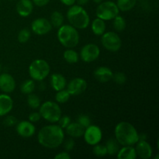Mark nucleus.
Returning <instances> with one entry per match:
<instances>
[{
  "label": "nucleus",
  "instance_id": "5701e85b",
  "mask_svg": "<svg viewBox=\"0 0 159 159\" xmlns=\"http://www.w3.org/2000/svg\"><path fill=\"white\" fill-rule=\"evenodd\" d=\"M116 4L120 11L127 12L134 8L137 4V0H117Z\"/></svg>",
  "mask_w": 159,
  "mask_h": 159
},
{
  "label": "nucleus",
  "instance_id": "dca6fc26",
  "mask_svg": "<svg viewBox=\"0 0 159 159\" xmlns=\"http://www.w3.org/2000/svg\"><path fill=\"white\" fill-rule=\"evenodd\" d=\"M16 9L20 16L27 17L34 10V3L32 0H19Z\"/></svg>",
  "mask_w": 159,
  "mask_h": 159
},
{
  "label": "nucleus",
  "instance_id": "1a4fd4ad",
  "mask_svg": "<svg viewBox=\"0 0 159 159\" xmlns=\"http://www.w3.org/2000/svg\"><path fill=\"white\" fill-rule=\"evenodd\" d=\"M84 140L89 145L94 146L99 144L102 138V132L100 127L96 125H91L85 129L84 131Z\"/></svg>",
  "mask_w": 159,
  "mask_h": 159
},
{
  "label": "nucleus",
  "instance_id": "423d86ee",
  "mask_svg": "<svg viewBox=\"0 0 159 159\" xmlns=\"http://www.w3.org/2000/svg\"><path fill=\"white\" fill-rule=\"evenodd\" d=\"M51 68L49 64L43 59H36L29 66V75L34 81L41 82L49 75Z\"/></svg>",
  "mask_w": 159,
  "mask_h": 159
},
{
  "label": "nucleus",
  "instance_id": "473e14b6",
  "mask_svg": "<svg viewBox=\"0 0 159 159\" xmlns=\"http://www.w3.org/2000/svg\"><path fill=\"white\" fill-rule=\"evenodd\" d=\"M77 122L85 129L87 127H89V126L91 124V119H90L89 116H87V115L81 114L79 115V117L77 118Z\"/></svg>",
  "mask_w": 159,
  "mask_h": 159
},
{
  "label": "nucleus",
  "instance_id": "72a5a7b5",
  "mask_svg": "<svg viewBox=\"0 0 159 159\" xmlns=\"http://www.w3.org/2000/svg\"><path fill=\"white\" fill-rule=\"evenodd\" d=\"M112 79H113V81L116 83L119 84V85H123L127 81V76L123 72H116V74L113 75Z\"/></svg>",
  "mask_w": 159,
  "mask_h": 159
},
{
  "label": "nucleus",
  "instance_id": "c85d7f7f",
  "mask_svg": "<svg viewBox=\"0 0 159 159\" xmlns=\"http://www.w3.org/2000/svg\"><path fill=\"white\" fill-rule=\"evenodd\" d=\"M27 104L31 109L35 110V109H38L40 107V104H41V101H40V99L39 98L38 96L30 93V94L28 95Z\"/></svg>",
  "mask_w": 159,
  "mask_h": 159
},
{
  "label": "nucleus",
  "instance_id": "58836bf2",
  "mask_svg": "<svg viewBox=\"0 0 159 159\" xmlns=\"http://www.w3.org/2000/svg\"><path fill=\"white\" fill-rule=\"evenodd\" d=\"M50 1L51 0H32L34 5L38 6V7H43V6H47L50 2Z\"/></svg>",
  "mask_w": 159,
  "mask_h": 159
},
{
  "label": "nucleus",
  "instance_id": "0eeeda50",
  "mask_svg": "<svg viewBox=\"0 0 159 159\" xmlns=\"http://www.w3.org/2000/svg\"><path fill=\"white\" fill-rule=\"evenodd\" d=\"M119 12L120 10L116 2L113 1H102L97 6L96 11V16L104 21L113 20L116 16L119 15Z\"/></svg>",
  "mask_w": 159,
  "mask_h": 159
},
{
  "label": "nucleus",
  "instance_id": "37998d69",
  "mask_svg": "<svg viewBox=\"0 0 159 159\" xmlns=\"http://www.w3.org/2000/svg\"><path fill=\"white\" fill-rule=\"evenodd\" d=\"M93 1L95 3H96V4H99V3L102 2L103 1V0H93Z\"/></svg>",
  "mask_w": 159,
  "mask_h": 159
},
{
  "label": "nucleus",
  "instance_id": "b1692460",
  "mask_svg": "<svg viewBox=\"0 0 159 159\" xmlns=\"http://www.w3.org/2000/svg\"><path fill=\"white\" fill-rule=\"evenodd\" d=\"M120 145L116 138H110L106 143V148H107V155H115L117 154L118 151L120 150Z\"/></svg>",
  "mask_w": 159,
  "mask_h": 159
},
{
  "label": "nucleus",
  "instance_id": "6ab92c4d",
  "mask_svg": "<svg viewBox=\"0 0 159 159\" xmlns=\"http://www.w3.org/2000/svg\"><path fill=\"white\" fill-rule=\"evenodd\" d=\"M50 83H51L53 89L57 92L65 89L67 85V81L66 79L62 75L55 73V74H53L51 75Z\"/></svg>",
  "mask_w": 159,
  "mask_h": 159
},
{
  "label": "nucleus",
  "instance_id": "39448f33",
  "mask_svg": "<svg viewBox=\"0 0 159 159\" xmlns=\"http://www.w3.org/2000/svg\"><path fill=\"white\" fill-rule=\"evenodd\" d=\"M39 108V113L41 117L51 124L57 123L61 116V110L60 106L58 103L53 101H47L40 104Z\"/></svg>",
  "mask_w": 159,
  "mask_h": 159
},
{
  "label": "nucleus",
  "instance_id": "4be33fe9",
  "mask_svg": "<svg viewBox=\"0 0 159 159\" xmlns=\"http://www.w3.org/2000/svg\"><path fill=\"white\" fill-rule=\"evenodd\" d=\"M92 31L96 36H102L106 32L105 21L99 18H96L92 22Z\"/></svg>",
  "mask_w": 159,
  "mask_h": 159
},
{
  "label": "nucleus",
  "instance_id": "cd10ccee",
  "mask_svg": "<svg viewBox=\"0 0 159 159\" xmlns=\"http://www.w3.org/2000/svg\"><path fill=\"white\" fill-rule=\"evenodd\" d=\"M113 20V27H114V29L116 30L124 31V30L126 29L127 23H126V20H124V17H122L121 16L117 15Z\"/></svg>",
  "mask_w": 159,
  "mask_h": 159
},
{
  "label": "nucleus",
  "instance_id": "412c9836",
  "mask_svg": "<svg viewBox=\"0 0 159 159\" xmlns=\"http://www.w3.org/2000/svg\"><path fill=\"white\" fill-rule=\"evenodd\" d=\"M136 158V151L132 146H124L117 152L118 159H135Z\"/></svg>",
  "mask_w": 159,
  "mask_h": 159
},
{
  "label": "nucleus",
  "instance_id": "7ed1b4c3",
  "mask_svg": "<svg viewBox=\"0 0 159 159\" xmlns=\"http://www.w3.org/2000/svg\"><path fill=\"white\" fill-rule=\"evenodd\" d=\"M67 18L70 25L79 30L86 29L90 23V17L88 12L82 6L73 5L67 12Z\"/></svg>",
  "mask_w": 159,
  "mask_h": 159
},
{
  "label": "nucleus",
  "instance_id": "c756f323",
  "mask_svg": "<svg viewBox=\"0 0 159 159\" xmlns=\"http://www.w3.org/2000/svg\"><path fill=\"white\" fill-rule=\"evenodd\" d=\"M71 95L69 94L67 89H61L60 91H57L55 95V100L57 103H65L68 102L70 99Z\"/></svg>",
  "mask_w": 159,
  "mask_h": 159
},
{
  "label": "nucleus",
  "instance_id": "a878e982",
  "mask_svg": "<svg viewBox=\"0 0 159 159\" xmlns=\"http://www.w3.org/2000/svg\"><path fill=\"white\" fill-rule=\"evenodd\" d=\"M64 16L61 12L58 11H54L51 15V22L52 26L56 28H59L64 23Z\"/></svg>",
  "mask_w": 159,
  "mask_h": 159
},
{
  "label": "nucleus",
  "instance_id": "9b49d317",
  "mask_svg": "<svg viewBox=\"0 0 159 159\" xmlns=\"http://www.w3.org/2000/svg\"><path fill=\"white\" fill-rule=\"evenodd\" d=\"M52 25L51 22L45 18H38L31 23V30L35 34L43 36L48 34L52 30Z\"/></svg>",
  "mask_w": 159,
  "mask_h": 159
},
{
  "label": "nucleus",
  "instance_id": "9d476101",
  "mask_svg": "<svg viewBox=\"0 0 159 159\" xmlns=\"http://www.w3.org/2000/svg\"><path fill=\"white\" fill-rule=\"evenodd\" d=\"M100 55V49L95 43H88L82 47L80 51V57L84 62L90 63L97 60Z\"/></svg>",
  "mask_w": 159,
  "mask_h": 159
},
{
  "label": "nucleus",
  "instance_id": "4468645a",
  "mask_svg": "<svg viewBox=\"0 0 159 159\" xmlns=\"http://www.w3.org/2000/svg\"><path fill=\"white\" fill-rule=\"evenodd\" d=\"M135 144L136 147L134 148L136 151L137 157H139L142 159H149L152 158L153 149L148 142L139 140Z\"/></svg>",
  "mask_w": 159,
  "mask_h": 159
},
{
  "label": "nucleus",
  "instance_id": "20e7f679",
  "mask_svg": "<svg viewBox=\"0 0 159 159\" xmlns=\"http://www.w3.org/2000/svg\"><path fill=\"white\" fill-rule=\"evenodd\" d=\"M57 40L61 44L67 48H75L79 43V34L71 25H62L57 33Z\"/></svg>",
  "mask_w": 159,
  "mask_h": 159
},
{
  "label": "nucleus",
  "instance_id": "f3484780",
  "mask_svg": "<svg viewBox=\"0 0 159 159\" xmlns=\"http://www.w3.org/2000/svg\"><path fill=\"white\" fill-rule=\"evenodd\" d=\"M13 107V101L7 94H0V116L7 115L11 112Z\"/></svg>",
  "mask_w": 159,
  "mask_h": 159
},
{
  "label": "nucleus",
  "instance_id": "f8f14e48",
  "mask_svg": "<svg viewBox=\"0 0 159 159\" xmlns=\"http://www.w3.org/2000/svg\"><path fill=\"white\" fill-rule=\"evenodd\" d=\"M67 91L71 96H79L86 90L87 82L82 78H75L67 84Z\"/></svg>",
  "mask_w": 159,
  "mask_h": 159
},
{
  "label": "nucleus",
  "instance_id": "c03bdc74",
  "mask_svg": "<svg viewBox=\"0 0 159 159\" xmlns=\"http://www.w3.org/2000/svg\"><path fill=\"white\" fill-rule=\"evenodd\" d=\"M2 70V66H1V64H0V71H1Z\"/></svg>",
  "mask_w": 159,
  "mask_h": 159
},
{
  "label": "nucleus",
  "instance_id": "393cba45",
  "mask_svg": "<svg viewBox=\"0 0 159 159\" xmlns=\"http://www.w3.org/2000/svg\"><path fill=\"white\" fill-rule=\"evenodd\" d=\"M64 59L69 64H75L79 61V54L72 48H68L63 54Z\"/></svg>",
  "mask_w": 159,
  "mask_h": 159
},
{
  "label": "nucleus",
  "instance_id": "6e6552de",
  "mask_svg": "<svg viewBox=\"0 0 159 159\" xmlns=\"http://www.w3.org/2000/svg\"><path fill=\"white\" fill-rule=\"evenodd\" d=\"M101 42L104 48L111 52H116L122 47V40L116 33L113 31L104 33Z\"/></svg>",
  "mask_w": 159,
  "mask_h": 159
},
{
  "label": "nucleus",
  "instance_id": "c9c22d12",
  "mask_svg": "<svg viewBox=\"0 0 159 159\" xmlns=\"http://www.w3.org/2000/svg\"><path fill=\"white\" fill-rule=\"evenodd\" d=\"M17 124V119L14 116H8L4 120V124L7 127H12Z\"/></svg>",
  "mask_w": 159,
  "mask_h": 159
},
{
  "label": "nucleus",
  "instance_id": "f704fd0d",
  "mask_svg": "<svg viewBox=\"0 0 159 159\" xmlns=\"http://www.w3.org/2000/svg\"><path fill=\"white\" fill-rule=\"evenodd\" d=\"M57 123H58V125L61 128L65 129L69 125L70 123H71V118L68 116H61L60 117V119H59V120L57 121Z\"/></svg>",
  "mask_w": 159,
  "mask_h": 159
},
{
  "label": "nucleus",
  "instance_id": "a18cd8bd",
  "mask_svg": "<svg viewBox=\"0 0 159 159\" xmlns=\"http://www.w3.org/2000/svg\"><path fill=\"white\" fill-rule=\"evenodd\" d=\"M9 1H15V0H9Z\"/></svg>",
  "mask_w": 159,
  "mask_h": 159
},
{
  "label": "nucleus",
  "instance_id": "a211bd4d",
  "mask_svg": "<svg viewBox=\"0 0 159 159\" xmlns=\"http://www.w3.org/2000/svg\"><path fill=\"white\" fill-rule=\"evenodd\" d=\"M113 71L108 67L102 66L96 68L94 71V76L99 82H107L113 78Z\"/></svg>",
  "mask_w": 159,
  "mask_h": 159
},
{
  "label": "nucleus",
  "instance_id": "ddd939ff",
  "mask_svg": "<svg viewBox=\"0 0 159 159\" xmlns=\"http://www.w3.org/2000/svg\"><path fill=\"white\" fill-rule=\"evenodd\" d=\"M16 132L20 137L27 138L34 136L36 132V127L34 123L30 121H20L16 125Z\"/></svg>",
  "mask_w": 159,
  "mask_h": 159
},
{
  "label": "nucleus",
  "instance_id": "4c0bfd02",
  "mask_svg": "<svg viewBox=\"0 0 159 159\" xmlns=\"http://www.w3.org/2000/svg\"><path fill=\"white\" fill-rule=\"evenodd\" d=\"M75 143L73 141L72 139H68L65 141V144H64V148L67 151V152H70V151L72 150L75 148Z\"/></svg>",
  "mask_w": 159,
  "mask_h": 159
},
{
  "label": "nucleus",
  "instance_id": "2eb2a0df",
  "mask_svg": "<svg viewBox=\"0 0 159 159\" xmlns=\"http://www.w3.org/2000/svg\"><path fill=\"white\" fill-rule=\"evenodd\" d=\"M16 89V81L14 78L8 73L0 75V89L4 93H11Z\"/></svg>",
  "mask_w": 159,
  "mask_h": 159
},
{
  "label": "nucleus",
  "instance_id": "e433bc0d",
  "mask_svg": "<svg viewBox=\"0 0 159 159\" xmlns=\"http://www.w3.org/2000/svg\"><path fill=\"white\" fill-rule=\"evenodd\" d=\"M40 119L41 116L39 112H33L29 115V121H30L31 123H37L40 121Z\"/></svg>",
  "mask_w": 159,
  "mask_h": 159
},
{
  "label": "nucleus",
  "instance_id": "f257e3e1",
  "mask_svg": "<svg viewBox=\"0 0 159 159\" xmlns=\"http://www.w3.org/2000/svg\"><path fill=\"white\" fill-rule=\"evenodd\" d=\"M65 140L64 129L59 125L50 124L42 127L37 134V141L43 148L55 149L58 148Z\"/></svg>",
  "mask_w": 159,
  "mask_h": 159
},
{
  "label": "nucleus",
  "instance_id": "ea45409f",
  "mask_svg": "<svg viewBox=\"0 0 159 159\" xmlns=\"http://www.w3.org/2000/svg\"><path fill=\"white\" fill-rule=\"evenodd\" d=\"M55 159H70L71 158V155L68 153L67 152H62L61 153H58L57 155L54 156Z\"/></svg>",
  "mask_w": 159,
  "mask_h": 159
},
{
  "label": "nucleus",
  "instance_id": "2f4dec72",
  "mask_svg": "<svg viewBox=\"0 0 159 159\" xmlns=\"http://www.w3.org/2000/svg\"><path fill=\"white\" fill-rule=\"evenodd\" d=\"M93 152L97 157H103L107 155V151L106 146L99 144L94 145L93 149Z\"/></svg>",
  "mask_w": 159,
  "mask_h": 159
},
{
  "label": "nucleus",
  "instance_id": "7c9ffc66",
  "mask_svg": "<svg viewBox=\"0 0 159 159\" xmlns=\"http://www.w3.org/2000/svg\"><path fill=\"white\" fill-rule=\"evenodd\" d=\"M30 36H31L30 30L29 29H27V28H24V29H22L19 32L17 38H18V40L20 43H25L30 40Z\"/></svg>",
  "mask_w": 159,
  "mask_h": 159
},
{
  "label": "nucleus",
  "instance_id": "79ce46f5",
  "mask_svg": "<svg viewBox=\"0 0 159 159\" xmlns=\"http://www.w3.org/2000/svg\"><path fill=\"white\" fill-rule=\"evenodd\" d=\"M89 2V0H76V2L78 3V5H79V6H82L88 4Z\"/></svg>",
  "mask_w": 159,
  "mask_h": 159
},
{
  "label": "nucleus",
  "instance_id": "f03ea898",
  "mask_svg": "<svg viewBox=\"0 0 159 159\" xmlns=\"http://www.w3.org/2000/svg\"><path fill=\"white\" fill-rule=\"evenodd\" d=\"M115 138L120 145L133 146L139 141L138 130L129 122L122 121L116 124L115 127Z\"/></svg>",
  "mask_w": 159,
  "mask_h": 159
},
{
  "label": "nucleus",
  "instance_id": "49530a36",
  "mask_svg": "<svg viewBox=\"0 0 159 159\" xmlns=\"http://www.w3.org/2000/svg\"><path fill=\"white\" fill-rule=\"evenodd\" d=\"M0 1H1V0H0Z\"/></svg>",
  "mask_w": 159,
  "mask_h": 159
},
{
  "label": "nucleus",
  "instance_id": "a19ab883",
  "mask_svg": "<svg viewBox=\"0 0 159 159\" xmlns=\"http://www.w3.org/2000/svg\"><path fill=\"white\" fill-rule=\"evenodd\" d=\"M60 2L65 6H71L75 5V3L76 2V0H60Z\"/></svg>",
  "mask_w": 159,
  "mask_h": 159
},
{
  "label": "nucleus",
  "instance_id": "bb28decb",
  "mask_svg": "<svg viewBox=\"0 0 159 159\" xmlns=\"http://www.w3.org/2000/svg\"><path fill=\"white\" fill-rule=\"evenodd\" d=\"M35 89V82L33 79H28L24 81L20 85V90L23 94L29 95L33 93Z\"/></svg>",
  "mask_w": 159,
  "mask_h": 159
},
{
  "label": "nucleus",
  "instance_id": "aec40b11",
  "mask_svg": "<svg viewBox=\"0 0 159 159\" xmlns=\"http://www.w3.org/2000/svg\"><path fill=\"white\" fill-rule=\"evenodd\" d=\"M67 134L71 138H80L82 137L85 131V128L78 122L70 123L69 125L65 128Z\"/></svg>",
  "mask_w": 159,
  "mask_h": 159
}]
</instances>
